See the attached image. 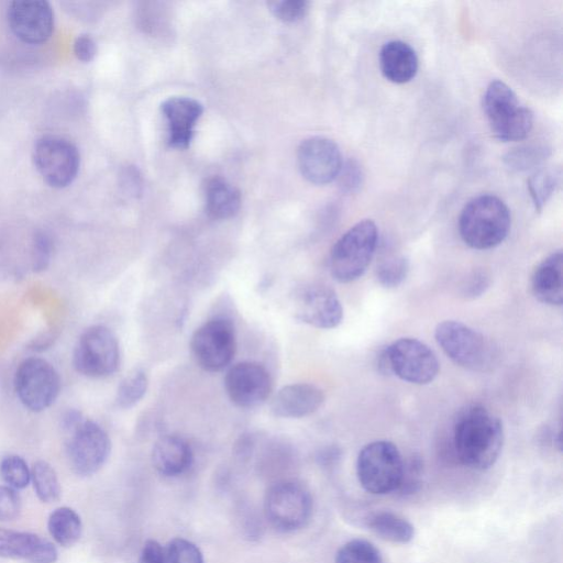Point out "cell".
I'll return each mask as SVG.
<instances>
[{
	"mask_svg": "<svg viewBox=\"0 0 563 563\" xmlns=\"http://www.w3.org/2000/svg\"><path fill=\"white\" fill-rule=\"evenodd\" d=\"M504 443L500 419L485 407L473 405L457 417L453 430L455 453L465 466L484 471L497 461Z\"/></svg>",
	"mask_w": 563,
	"mask_h": 563,
	"instance_id": "obj_1",
	"label": "cell"
},
{
	"mask_svg": "<svg viewBox=\"0 0 563 563\" xmlns=\"http://www.w3.org/2000/svg\"><path fill=\"white\" fill-rule=\"evenodd\" d=\"M511 224L507 205L497 196L481 195L471 199L459 217V232L470 247L488 250L500 244Z\"/></svg>",
	"mask_w": 563,
	"mask_h": 563,
	"instance_id": "obj_2",
	"label": "cell"
},
{
	"mask_svg": "<svg viewBox=\"0 0 563 563\" xmlns=\"http://www.w3.org/2000/svg\"><path fill=\"white\" fill-rule=\"evenodd\" d=\"M438 345L456 365L487 372L497 361V350L481 332L455 320L440 322L434 330Z\"/></svg>",
	"mask_w": 563,
	"mask_h": 563,
	"instance_id": "obj_3",
	"label": "cell"
},
{
	"mask_svg": "<svg viewBox=\"0 0 563 563\" xmlns=\"http://www.w3.org/2000/svg\"><path fill=\"white\" fill-rule=\"evenodd\" d=\"M483 110L496 139L520 141L532 129L533 113L522 106L515 91L501 80H493L483 96Z\"/></svg>",
	"mask_w": 563,
	"mask_h": 563,
	"instance_id": "obj_4",
	"label": "cell"
},
{
	"mask_svg": "<svg viewBox=\"0 0 563 563\" xmlns=\"http://www.w3.org/2000/svg\"><path fill=\"white\" fill-rule=\"evenodd\" d=\"M378 231L374 221L362 220L350 228L333 245L330 272L340 283H351L368 267L377 247Z\"/></svg>",
	"mask_w": 563,
	"mask_h": 563,
	"instance_id": "obj_5",
	"label": "cell"
},
{
	"mask_svg": "<svg viewBox=\"0 0 563 563\" xmlns=\"http://www.w3.org/2000/svg\"><path fill=\"white\" fill-rule=\"evenodd\" d=\"M404 459L389 441H373L360 451L356 473L361 486L374 495L396 492L402 473Z\"/></svg>",
	"mask_w": 563,
	"mask_h": 563,
	"instance_id": "obj_6",
	"label": "cell"
},
{
	"mask_svg": "<svg viewBox=\"0 0 563 563\" xmlns=\"http://www.w3.org/2000/svg\"><path fill=\"white\" fill-rule=\"evenodd\" d=\"M73 365L79 374L90 378H103L117 372L120 346L114 333L101 324L87 328L75 344Z\"/></svg>",
	"mask_w": 563,
	"mask_h": 563,
	"instance_id": "obj_7",
	"label": "cell"
},
{
	"mask_svg": "<svg viewBox=\"0 0 563 563\" xmlns=\"http://www.w3.org/2000/svg\"><path fill=\"white\" fill-rule=\"evenodd\" d=\"M13 385L21 404L33 412H40L55 402L62 382L58 372L48 361L31 356L16 367Z\"/></svg>",
	"mask_w": 563,
	"mask_h": 563,
	"instance_id": "obj_8",
	"label": "cell"
},
{
	"mask_svg": "<svg viewBox=\"0 0 563 563\" xmlns=\"http://www.w3.org/2000/svg\"><path fill=\"white\" fill-rule=\"evenodd\" d=\"M190 351L203 371L214 373L224 369L231 364L236 351L233 322L225 317L206 321L192 333Z\"/></svg>",
	"mask_w": 563,
	"mask_h": 563,
	"instance_id": "obj_9",
	"label": "cell"
},
{
	"mask_svg": "<svg viewBox=\"0 0 563 563\" xmlns=\"http://www.w3.org/2000/svg\"><path fill=\"white\" fill-rule=\"evenodd\" d=\"M264 512L272 527L282 532L302 528L312 514L310 493L299 483L279 482L273 485L265 497Z\"/></svg>",
	"mask_w": 563,
	"mask_h": 563,
	"instance_id": "obj_10",
	"label": "cell"
},
{
	"mask_svg": "<svg viewBox=\"0 0 563 563\" xmlns=\"http://www.w3.org/2000/svg\"><path fill=\"white\" fill-rule=\"evenodd\" d=\"M33 162L43 180L53 188H65L77 177L80 155L69 140L47 134L34 144Z\"/></svg>",
	"mask_w": 563,
	"mask_h": 563,
	"instance_id": "obj_11",
	"label": "cell"
},
{
	"mask_svg": "<svg viewBox=\"0 0 563 563\" xmlns=\"http://www.w3.org/2000/svg\"><path fill=\"white\" fill-rule=\"evenodd\" d=\"M68 432L66 450L73 471L80 476L98 472L110 455L111 441L108 433L97 422L85 418Z\"/></svg>",
	"mask_w": 563,
	"mask_h": 563,
	"instance_id": "obj_12",
	"label": "cell"
},
{
	"mask_svg": "<svg viewBox=\"0 0 563 563\" xmlns=\"http://www.w3.org/2000/svg\"><path fill=\"white\" fill-rule=\"evenodd\" d=\"M390 372L410 384L426 385L438 375L440 364L434 352L413 338H400L385 347Z\"/></svg>",
	"mask_w": 563,
	"mask_h": 563,
	"instance_id": "obj_13",
	"label": "cell"
},
{
	"mask_svg": "<svg viewBox=\"0 0 563 563\" xmlns=\"http://www.w3.org/2000/svg\"><path fill=\"white\" fill-rule=\"evenodd\" d=\"M224 389L236 407L251 409L263 405L273 389L269 372L253 361L234 364L224 376Z\"/></svg>",
	"mask_w": 563,
	"mask_h": 563,
	"instance_id": "obj_14",
	"label": "cell"
},
{
	"mask_svg": "<svg viewBox=\"0 0 563 563\" xmlns=\"http://www.w3.org/2000/svg\"><path fill=\"white\" fill-rule=\"evenodd\" d=\"M295 318L317 329H333L343 319V307L334 290L324 285H310L298 291Z\"/></svg>",
	"mask_w": 563,
	"mask_h": 563,
	"instance_id": "obj_15",
	"label": "cell"
},
{
	"mask_svg": "<svg viewBox=\"0 0 563 563\" xmlns=\"http://www.w3.org/2000/svg\"><path fill=\"white\" fill-rule=\"evenodd\" d=\"M8 23L20 41L38 45L52 36L54 11L44 0L13 1L8 8Z\"/></svg>",
	"mask_w": 563,
	"mask_h": 563,
	"instance_id": "obj_16",
	"label": "cell"
},
{
	"mask_svg": "<svg viewBox=\"0 0 563 563\" xmlns=\"http://www.w3.org/2000/svg\"><path fill=\"white\" fill-rule=\"evenodd\" d=\"M298 165L302 176L314 185L338 178L343 161L335 142L323 136L309 137L299 145Z\"/></svg>",
	"mask_w": 563,
	"mask_h": 563,
	"instance_id": "obj_17",
	"label": "cell"
},
{
	"mask_svg": "<svg viewBox=\"0 0 563 563\" xmlns=\"http://www.w3.org/2000/svg\"><path fill=\"white\" fill-rule=\"evenodd\" d=\"M324 398L323 390L313 384H289L275 394L271 411L279 418H303L316 412L324 402Z\"/></svg>",
	"mask_w": 563,
	"mask_h": 563,
	"instance_id": "obj_18",
	"label": "cell"
},
{
	"mask_svg": "<svg viewBox=\"0 0 563 563\" xmlns=\"http://www.w3.org/2000/svg\"><path fill=\"white\" fill-rule=\"evenodd\" d=\"M203 108L188 97H170L162 103L168 125V143L176 148H187L192 140L195 125Z\"/></svg>",
	"mask_w": 563,
	"mask_h": 563,
	"instance_id": "obj_19",
	"label": "cell"
},
{
	"mask_svg": "<svg viewBox=\"0 0 563 563\" xmlns=\"http://www.w3.org/2000/svg\"><path fill=\"white\" fill-rule=\"evenodd\" d=\"M0 556L30 563H54L57 550L37 534L0 528Z\"/></svg>",
	"mask_w": 563,
	"mask_h": 563,
	"instance_id": "obj_20",
	"label": "cell"
},
{
	"mask_svg": "<svg viewBox=\"0 0 563 563\" xmlns=\"http://www.w3.org/2000/svg\"><path fill=\"white\" fill-rule=\"evenodd\" d=\"M418 66L415 49L404 41H389L379 51L380 71L394 84H406L412 80L417 75Z\"/></svg>",
	"mask_w": 563,
	"mask_h": 563,
	"instance_id": "obj_21",
	"label": "cell"
},
{
	"mask_svg": "<svg viewBox=\"0 0 563 563\" xmlns=\"http://www.w3.org/2000/svg\"><path fill=\"white\" fill-rule=\"evenodd\" d=\"M192 450L181 437L165 434L152 449V463L157 472L165 476H177L185 473L192 463Z\"/></svg>",
	"mask_w": 563,
	"mask_h": 563,
	"instance_id": "obj_22",
	"label": "cell"
},
{
	"mask_svg": "<svg viewBox=\"0 0 563 563\" xmlns=\"http://www.w3.org/2000/svg\"><path fill=\"white\" fill-rule=\"evenodd\" d=\"M562 271L561 251L550 254L537 266L531 277V290L539 301L550 306H562Z\"/></svg>",
	"mask_w": 563,
	"mask_h": 563,
	"instance_id": "obj_23",
	"label": "cell"
},
{
	"mask_svg": "<svg viewBox=\"0 0 563 563\" xmlns=\"http://www.w3.org/2000/svg\"><path fill=\"white\" fill-rule=\"evenodd\" d=\"M241 206L239 190L222 177H212L206 185V210L210 218L229 219Z\"/></svg>",
	"mask_w": 563,
	"mask_h": 563,
	"instance_id": "obj_24",
	"label": "cell"
},
{
	"mask_svg": "<svg viewBox=\"0 0 563 563\" xmlns=\"http://www.w3.org/2000/svg\"><path fill=\"white\" fill-rule=\"evenodd\" d=\"M367 526L380 539L391 543L405 544L415 536L413 526L393 511L384 510L372 515Z\"/></svg>",
	"mask_w": 563,
	"mask_h": 563,
	"instance_id": "obj_25",
	"label": "cell"
},
{
	"mask_svg": "<svg viewBox=\"0 0 563 563\" xmlns=\"http://www.w3.org/2000/svg\"><path fill=\"white\" fill-rule=\"evenodd\" d=\"M47 527L53 539L63 547L75 544L82 530L79 515L69 507L55 509L48 518Z\"/></svg>",
	"mask_w": 563,
	"mask_h": 563,
	"instance_id": "obj_26",
	"label": "cell"
},
{
	"mask_svg": "<svg viewBox=\"0 0 563 563\" xmlns=\"http://www.w3.org/2000/svg\"><path fill=\"white\" fill-rule=\"evenodd\" d=\"M561 184V168L558 166L540 167L527 180V187L534 206L540 212Z\"/></svg>",
	"mask_w": 563,
	"mask_h": 563,
	"instance_id": "obj_27",
	"label": "cell"
},
{
	"mask_svg": "<svg viewBox=\"0 0 563 563\" xmlns=\"http://www.w3.org/2000/svg\"><path fill=\"white\" fill-rule=\"evenodd\" d=\"M551 155L550 147L545 145H522L508 151L504 157V164L511 172H527L541 166Z\"/></svg>",
	"mask_w": 563,
	"mask_h": 563,
	"instance_id": "obj_28",
	"label": "cell"
},
{
	"mask_svg": "<svg viewBox=\"0 0 563 563\" xmlns=\"http://www.w3.org/2000/svg\"><path fill=\"white\" fill-rule=\"evenodd\" d=\"M147 387V374L142 368L133 369L119 384L114 399L115 405L122 409L133 407L144 397Z\"/></svg>",
	"mask_w": 563,
	"mask_h": 563,
	"instance_id": "obj_29",
	"label": "cell"
},
{
	"mask_svg": "<svg viewBox=\"0 0 563 563\" xmlns=\"http://www.w3.org/2000/svg\"><path fill=\"white\" fill-rule=\"evenodd\" d=\"M31 481L37 497L44 503H54L60 496V485L55 470L45 461H37L31 468Z\"/></svg>",
	"mask_w": 563,
	"mask_h": 563,
	"instance_id": "obj_30",
	"label": "cell"
},
{
	"mask_svg": "<svg viewBox=\"0 0 563 563\" xmlns=\"http://www.w3.org/2000/svg\"><path fill=\"white\" fill-rule=\"evenodd\" d=\"M335 563H383V559L373 543L363 539H353L338 550Z\"/></svg>",
	"mask_w": 563,
	"mask_h": 563,
	"instance_id": "obj_31",
	"label": "cell"
},
{
	"mask_svg": "<svg viewBox=\"0 0 563 563\" xmlns=\"http://www.w3.org/2000/svg\"><path fill=\"white\" fill-rule=\"evenodd\" d=\"M408 260L402 255H389L383 258L376 267L378 283L385 288L398 287L407 277Z\"/></svg>",
	"mask_w": 563,
	"mask_h": 563,
	"instance_id": "obj_32",
	"label": "cell"
},
{
	"mask_svg": "<svg viewBox=\"0 0 563 563\" xmlns=\"http://www.w3.org/2000/svg\"><path fill=\"white\" fill-rule=\"evenodd\" d=\"M0 476L13 489L25 488L31 481V470L19 455H7L0 462Z\"/></svg>",
	"mask_w": 563,
	"mask_h": 563,
	"instance_id": "obj_33",
	"label": "cell"
},
{
	"mask_svg": "<svg viewBox=\"0 0 563 563\" xmlns=\"http://www.w3.org/2000/svg\"><path fill=\"white\" fill-rule=\"evenodd\" d=\"M164 563H205L202 553L192 542L176 538L164 547Z\"/></svg>",
	"mask_w": 563,
	"mask_h": 563,
	"instance_id": "obj_34",
	"label": "cell"
},
{
	"mask_svg": "<svg viewBox=\"0 0 563 563\" xmlns=\"http://www.w3.org/2000/svg\"><path fill=\"white\" fill-rule=\"evenodd\" d=\"M423 475V463L419 456H411L404 460L401 478L396 492L402 496L412 495L421 487Z\"/></svg>",
	"mask_w": 563,
	"mask_h": 563,
	"instance_id": "obj_35",
	"label": "cell"
},
{
	"mask_svg": "<svg viewBox=\"0 0 563 563\" xmlns=\"http://www.w3.org/2000/svg\"><path fill=\"white\" fill-rule=\"evenodd\" d=\"M53 252V243L49 235L43 231L34 235L32 244V268L35 273L45 271L49 263Z\"/></svg>",
	"mask_w": 563,
	"mask_h": 563,
	"instance_id": "obj_36",
	"label": "cell"
},
{
	"mask_svg": "<svg viewBox=\"0 0 563 563\" xmlns=\"http://www.w3.org/2000/svg\"><path fill=\"white\" fill-rule=\"evenodd\" d=\"M268 7L277 19L295 22L306 14L308 2L305 0H277L268 2Z\"/></svg>",
	"mask_w": 563,
	"mask_h": 563,
	"instance_id": "obj_37",
	"label": "cell"
},
{
	"mask_svg": "<svg viewBox=\"0 0 563 563\" xmlns=\"http://www.w3.org/2000/svg\"><path fill=\"white\" fill-rule=\"evenodd\" d=\"M20 508L21 499L15 489L0 486V521L14 519L20 512Z\"/></svg>",
	"mask_w": 563,
	"mask_h": 563,
	"instance_id": "obj_38",
	"label": "cell"
},
{
	"mask_svg": "<svg viewBox=\"0 0 563 563\" xmlns=\"http://www.w3.org/2000/svg\"><path fill=\"white\" fill-rule=\"evenodd\" d=\"M342 190L353 192L357 190L363 180V172L355 161H349L342 164L338 175Z\"/></svg>",
	"mask_w": 563,
	"mask_h": 563,
	"instance_id": "obj_39",
	"label": "cell"
},
{
	"mask_svg": "<svg viewBox=\"0 0 563 563\" xmlns=\"http://www.w3.org/2000/svg\"><path fill=\"white\" fill-rule=\"evenodd\" d=\"M73 51L78 60L88 63L96 56L97 45L90 35L80 34L74 41Z\"/></svg>",
	"mask_w": 563,
	"mask_h": 563,
	"instance_id": "obj_40",
	"label": "cell"
},
{
	"mask_svg": "<svg viewBox=\"0 0 563 563\" xmlns=\"http://www.w3.org/2000/svg\"><path fill=\"white\" fill-rule=\"evenodd\" d=\"M489 285V277L486 273L477 272L473 273L464 287V295L470 298H476L481 296L487 289Z\"/></svg>",
	"mask_w": 563,
	"mask_h": 563,
	"instance_id": "obj_41",
	"label": "cell"
},
{
	"mask_svg": "<svg viewBox=\"0 0 563 563\" xmlns=\"http://www.w3.org/2000/svg\"><path fill=\"white\" fill-rule=\"evenodd\" d=\"M140 563H164V547L156 540H147L142 548Z\"/></svg>",
	"mask_w": 563,
	"mask_h": 563,
	"instance_id": "obj_42",
	"label": "cell"
},
{
	"mask_svg": "<svg viewBox=\"0 0 563 563\" xmlns=\"http://www.w3.org/2000/svg\"><path fill=\"white\" fill-rule=\"evenodd\" d=\"M123 185L129 192L133 195L139 192V187L141 186V183L136 169L129 168L125 172V174L123 175Z\"/></svg>",
	"mask_w": 563,
	"mask_h": 563,
	"instance_id": "obj_43",
	"label": "cell"
}]
</instances>
